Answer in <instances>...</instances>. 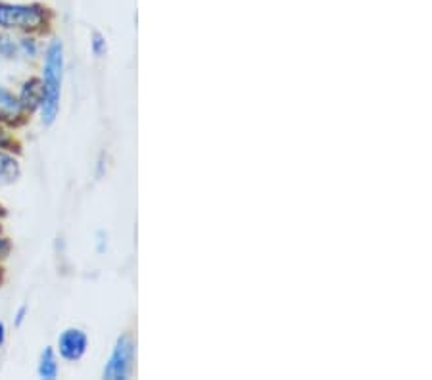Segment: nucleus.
Segmentation results:
<instances>
[{"instance_id":"f8f14e48","label":"nucleus","mask_w":432,"mask_h":380,"mask_svg":"<svg viewBox=\"0 0 432 380\" xmlns=\"http://www.w3.org/2000/svg\"><path fill=\"white\" fill-rule=\"evenodd\" d=\"M4 342V325L0 322V344Z\"/></svg>"},{"instance_id":"9d476101","label":"nucleus","mask_w":432,"mask_h":380,"mask_svg":"<svg viewBox=\"0 0 432 380\" xmlns=\"http://www.w3.org/2000/svg\"><path fill=\"white\" fill-rule=\"evenodd\" d=\"M4 144H8V136L4 135V131L0 129V146H4Z\"/></svg>"},{"instance_id":"9b49d317","label":"nucleus","mask_w":432,"mask_h":380,"mask_svg":"<svg viewBox=\"0 0 432 380\" xmlns=\"http://www.w3.org/2000/svg\"><path fill=\"white\" fill-rule=\"evenodd\" d=\"M8 250V244L6 242H4V240L0 239V256H2V254H4V251Z\"/></svg>"},{"instance_id":"423d86ee","label":"nucleus","mask_w":432,"mask_h":380,"mask_svg":"<svg viewBox=\"0 0 432 380\" xmlns=\"http://www.w3.org/2000/svg\"><path fill=\"white\" fill-rule=\"evenodd\" d=\"M21 104L12 92H8L4 87H0V117L6 121H14L16 117H20Z\"/></svg>"},{"instance_id":"0eeeda50","label":"nucleus","mask_w":432,"mask_h":380,"mask_svg":"<svg viewBox=\"0 0 432 380\" xmlns=\"http://www.w3.org/2000/svg\"><path fill=\"white\" fill-rule=\"evenodd\" d=\"M18 175H20V165H18L16 158L0 152V187L14 183L18 179Z\"/></svg>"},{"instance_id":"ddd939ff","label":"nucleus","mask_w":432,"mask_h":380,"mask_svg":"<svg viewBox=\"0 0 432 380\" xmlns=\"http://www.w3.org/2000/svg\"><path fill=\"white\" fill-rule=\"evenodd\" d=\"M23 313H26V310H20V313H18V322H21V319H23Z\"/></svg>"},{"instance_id":"1a4fd4ad","label":"nucleus","mask_w":432,"mask_h":380,"mask_svg":"<svg viewBox=\"0 0 432 380\" xmlns=\"http://www.w3.org/2000/svg\"><path fill=\"white\" fill-rule=\"evenodd\" d=\"M92 52H94L97 56H102L104 52H106V40H104L98 33H94V37H92Z\"/></svg>"},{"instance_id":"39448f33","label":"nucleus","mask_w":432,"mask_h":380,"mask_svg":"<svg viewBox=\"0 0 432 380\" xmlns=\"http://www.w3.org/2000/svg\"><path fill=\"white\" fill-rule=\"evenodd\" d=\"M43 102V83L39 79H31L23 85L20 104L21 108H37Z\"/></svg>"},{"instance_id":"20e7f679","label":"nucleus","mask_w":432,"mask_h":380,"mask_svg":"<svg viewBox=\"0 0 432 380\" xmlns=\"http://www.w3.org/2000/svg\"><path fill=\"white\" fill-rule=\"evenodd\" d=\"M89 338L81 329H68L64 330L58 338L60 355L68 361H79L87 352Z\"/></svg>"},{"instance_id":"f257e3e1","label":"nucleus","mask_w":432,"mask_h":380,"mask_svg":"<svg viewBox=\"0 0 432 380\" xmlns=\"http://www.w3.org/2000/svg\"><path fill=\"white\" fill-rule=\"evenodd\" d=\"M62 73H64V46L54 40L48 46L45 62V83H43V121L50 125L60 110V90H62Z\"/></svg>"},{"instance_id":"6e6552de","label":"nucleus","mask_w":432,"mask_h":380,"mask_svg":"<svg viewBox=\"0 0 432 380\" xmlns=\"http://www.w3.org/2000/svg\"><path fill=\"white\" fill-rule=\"evenodd\" d=\"M39 374L40 379H46V380H54L58 376V363H56V357H54L52 348H46L45 352H43V357H40V365H39Z\"/></svg>"},{"instance_id":"f03ea898","label":"nucleus","mask_w":432,"mask_h":380,"mask_svg":"<svg viewBox=\"0 0 432 380\" xmlns=\"http://www.w3.org/2000/svg\"><path fill=\"white\" fill-rule=\"evenodd\" d=\"M45 13L39 6H20L0 2V27L6 29H37L43 26Z\"/></svg>"},{"instance_id":"7ed1b4c3","label":"nucleus","mask_w":432,"mask_h":380,"mask_svg":"<svg viewBox=\"0 0 432 380\" xmlns=\"http://www.w3.org/2000/svg\"><path fill=\"white\" fill-rule=\"evenodd\" d=\"M133 359H135V344L129 336H119L108 359V365L104 369V379H127L133 369Z\"/></svg>"}]
</instances>
